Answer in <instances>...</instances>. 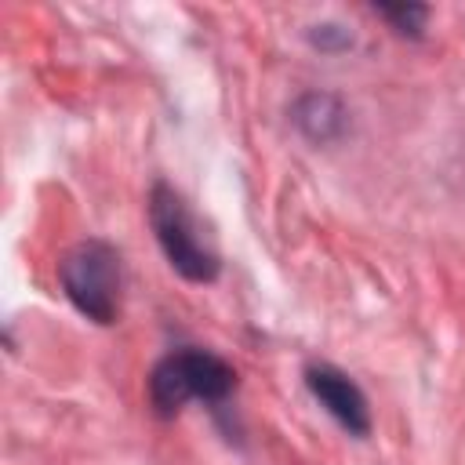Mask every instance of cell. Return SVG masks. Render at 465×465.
I'll list each match as a JSON object with an SVG mask.
<instances>
[{
	"label": "cell",
	"mask_w": 465,
	"mask_h": 465,
	"mask_svg": "<svg viewBox=\"0 0 465 465\" xmlns=\"http://www.w3.org/2000/svg\"><path fill=\"white\" fill-rule=\"evenodd\" d=\"M149 225H153V236L167 258V265L189 280V283H214L218 272H222V258L211 243V236L203 232L200 218L193 214L189 200L167 185V182H156L149 189Z\"/></svg>",
	"instance_id": "obj_1"
},
{
	"label": "cell",
	"mask_w": 465,
	"mask_h": 465,
	"mask_svg": "<svg viewBox=\"0 0 465 465\" xmlns=\"http://www.w3.org/2000/svg\"><path fill=\"white\" fill-rule=\"evenodd\" d=\"M58 283L69 305L91 323H116L120 291H124V262L109 240H80L58 262Z\"/></svg>",
	"instance_id": "obj_2"
},
{
	"label": "cell",
	"mask_w": 465,
	"mask_h": 465,
	"mask_svg": "<svg viewBox=\"0 0 465 465\" xmlns=\"http://www.w3.org/2000/svg\"><path fill=\"white\" fill-rule=\"evenodd\" d=\"M236 389V371L207 349H174L149 371V407L156 418H174L189 400L222 403Z\"/></svg>",
	"instance_id": "obj_3"
},
{
	"label": "cell",
	"mask_w": 465,
	"mask_h": 465,
	"mask_svg": "<svg viewBox=\"0 0 465 465\" xmlns=\"http://www.w3.org/2000/svg\"><path fill=\"white\" fill-rule=\"evenodd\" d=\"M305 389L312 392V400L349 432V436H367L371 432V407L363 389L338 371L334 363H309L305 367Z\"/></svg>",
	"instance_id": "obj_4"
},
{
	"label": "cell",
	"mask_w": 465,
	"mask_h": 465,
	"mask_svg": "<svg viewBox=\"0 0 465 465\" xmlns=\"http://www.w3.org/2000/svg\"><path fill=\"white\" fill-rule=\"evenodd\" d=\"M291 120H294V127L309 142L327 145V142H338L341 138V131L349 124V113H345V105H341L338 94H331V91H305L291 105Z\"/></svg>",
	"instance_id": "obj_5"
},
{
	"label": "cell",
	"mask_w": 465,
	"mask_h": 465,
	"mask_svg": "<svg viewBox=\"0 0 465 465\" xmlns=\"http://www.w3.org/2000/svg\"><path fill=\"white\" fill-rule=\"evenodd\" d=\"M378 18H385L400 36H411L418 40L425 33V18H429V7L425 4H374Z\"/></svg>",
	"instance_id": "obj_6"
},
{
	"label": "cell",
	"mask_w": 465,
	"mask_h": 465,
	"mask_svg": "<svg viewBox=\"0 0 465 465\" xmlns=\"http://www.w3.org/2000/svg\"><path fill=\"white\" fill-rule=\"evenodd\" d=\"M309 44L316 51H327V54H338V51H349L352 47V33L338 22H320V25H309Z\"/></svg>",
	"instance_id": "obj_7"
}]
</instances>
